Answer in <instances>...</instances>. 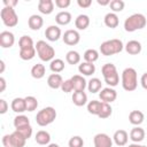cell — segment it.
Returning <instances> with one entry per match:
<instances>
[{
	"mask_svg": "<svg viewBox=\"0 0 147 147\" xmlns=\"http://www.w3.org/2000/svg\"><path fill=\"white\" fill-rule=\"evenodd\" d=\"M147 18L141 13H136L129 16L124 21V30L126 32H134L137 30H141L146 26Z\"/></svg>",
	"mask_w": 147,
	"mask_h": 147,
	"instance_id": "cell-1",
	"label": "cell"
},
{
	"mask_svg": "<svg viewBox=\"0 0 147 147\" xmlns=\"http://www.w3.org/2000/svg\"><path fill=\"white\" fill-rule=\"evenodd\" d=\"M122 87L126 92H132L138 87V75L134 68H125L122 72Z\"/></svg>",
	"mask_w": 147,
	"mask_h": 147,
	"instance_id": "cell-2",
	"label": "cell"
},
{
	"mask_svg": "<svg viewBox=\"0 0 147 147\" xmlns=\"http://www.w3.org/2000/svg\"><path fill=\"white\" fill-rule=\"evenodd\" d=\"M123 49H124L123 41L121 39H116V38L106 40L100 45V53L105 56H111V55L118 54Z\"/></svg>",
	"mask_w": 147,
	"mask_h": 147,
	"instance_id": "cell-3",
	"label": "cell"
},
{
	"mask_svg": "<svg viewBox=\"0 0 147 147\" xmlns=\"http://www.w3.org/2000/svg\"><path fill=\"white\" fill-rule=\"evenodd\" d=\"M101 72H102L105 83L109 87H115V86L118 85V83H119V75H118V71H117L115 64H113V63L103 64L102 68H101Z\"/></svg>",
	"mask_w": 147,
	"mask_h": 147,
	"instance_id": "cell-4",
	"label": "cell"
},
{
	"mask_svg": "<svg viewBox=\"0 0 147 147\" xmlns=\"http://www.w3.org/2000/svg\"><path fill=\"white\" fill-rule=\"evenodd\" d=\"M56 115V110L53 107H45L37 113L36 122L39 126H47L55 121Z\"/></svg>",
	"mask_w": 147,
	"mask_h": 147,
	"instance_id": "cell-5",
	"label": "cell"
},
{
	"mask_svg": "<svg viewBox=\"0 0 147 147\" xmlns=\"http://www.w3.org/2000/svg\"><path fill=\"white\" fill-rule=\"evenodd\" d=\"M36 51L37 54L39 56V59L44 62H51L52 60H54L55 56V49L47 44L45 40H38L36 44Z\"/></svg>",
	"mask_w": 147,
	"mask_h": 147,
	"instance_id": "cell-6",
	"label": "cell"
},
{
	"mask_svg": "<svg viewBox=\"0 0 147 147\" xmlns=\"http://www.w3.org/2000/svg\"><path fill=\"white\" fill-rule=\"evenodd\" d=\"M0 17L2 23L8 28H14L18 23V16L15 9L11 7H3L0 11Z\"/></svg>",
	"mask_w": 147,
	"mask_h": 147,
	"instance_id": "cell-7",
	"label": "cell"
},
{
	"mask_svg": "<svg viewBox=\"0 0 147 147\" xmlns=\"http://www.w3.org/2000/svg\"><path fill=\"white\" fill-rule=\"evenodd\" d=\"M62 39H63L64 44H67L69 46H75L80 41V34H79V32L77 30L69 29L63 33Z\"/></svg>",
	"mask_w": 147,
	"mask_h": 147,
	"instance_id": "cell-8",
	"label": "cell"
},
{
	"mask_svg": "<svg viewBox=\"0 0 147 147\" xmlns=\"http://www.w3.org/2000/svg\"><path fill=\"white\" fill-rule=\"evenodd\" d=\"M99 98L102 102L111 103L117 99V92L113 87H105L99 92Z\"/></svg>",
	"mask_w": 147,
	"mask_h": 147,
	"instance_id": "cell-9",
	"label": "cell"
},
{
	"mask_svg": "<svg viewBox=\"0 0 147 147\" xmlns=\"http://www.w3.org/2000/svg\"><path fill=\"white\" fill-rule=\"evenodd\" d=\"M94 147H113V139L107 133H96L93 138Z\"/></svg>",
	"mask_w": 147,
	"mask_h": 147,
	"instance_id": "cell-10",
	"label": "cell"
},
{
	"mask_svg": "<svg viewBox=\"0 0 147 147\" xmlns=\"http://www.w3.org/2000/svg\"><path fill=\"white\" fill-rule=\"evenodd\" d=\"M15 44V36L10 31H2L0 33V46L2 48H10Z\"/></svg>",
	"mask_w": 147,
	"mask_h": 147,
	"instance_id": "cell-11",
	"label": "cell"
},
{
	"mask_svg": "<svg viewBox=\"0 0 147 147\" xmlns=\"http://www.w3.org/2000/svg\"><path fill=\"white\" fill-rule=\"evenodd\" d=\"M45 36L49 41H57L62 36V31L57 25H49L45 30Z\"/></svg>",
	"mask_w": 147,
	"mask_h": 147,
	"instance_id": "cell-12",
	"label": "cell"
},
{
	"mask_svg": "<svg viewBox=\"0 0 147 147\" xmlns=\"http://www.w3.org/2000/svg\"><path fill=\"white\" fill-rule=\"evenodd\" d=\"M26 142V139L18 132L14 131L9 134V147H24Z\"/></svg>",
	"mask_w": 147,
	"mask_h": 147,
	"instance_id": "cell-13",
	"label": "cell"
},
{
	"mask_svg": "<svg viewBox=\"0 0 147 147\" xmlns=\"http://www.w3.org/2000/svg\"><path fill=\"white\" fill-rule=\"evenodd\" d=\"M113 140L119 147L125 146L127 144V140H129V133L125 130H122V129L117 130V131H115V133L113 136Z\"/></svg>",
	"mask_w": 147,
	"mask_h": 147,
	"instance_id": "cell-14",
	"label": "cell"
},
{
	"mask_svg": "<svg viewBox=\"0 0 147 147\" xmlns=\"http://www.w3.org/2000/svg\"><path fill=\"white\" fill-rule=\"evenodd\" d=\"M124 49L130 55H138L141 52L142 46H141L140 41H138V40H129L126 42V45L124 46Z\"/></svg>",
	"mask_w": 147,
	"mask_h": 147,
	"instance_id": "cell-15",
	"label": "cell"
},
{
	"mask_svg": "<svg viewBox=\"0 0 147 147\" xmlns=\"http://www.w3.org/2000/svg\"><path fill=\"white\" fill-rule=\"evenodd\" d=\"M28 25L31 30L33 31H38L42 28L44 25V18L40 16V15H37V14H33L29 17L28 20Z\"/></svg>",
	"mask_w": 147,
	"mask_h": 147,
	"instance_id": "cell-16",
	"label": "cell"
},
{
	"mask_svg": "<svg viewBox=\"0 0 147 147\" xmlns=\"http://www.w3.org/2000/svg\"><path fill=\"white\" fill-rule=\"evenodd\" d=\"M145 136H146L145 130H144L142 127H140V126H134V127L130 131V134H129L130 139H131L133 142H136V144L141 142V141L145 139Z\"/></svg>",
	"mask_w": 147,
	"mask_h": 147,
	"instance_id": "cell-17",
	"label": "cell"
},
{
	"mask_svg": "<svg viewBox=\"0 0 147 147\" xmlns=\"http://www.w3.org/2000/svg\"><path fill=\"white\" fill-rule=\"evenodd\" d=\"M11 110L17 113V114H22L24 111H26V103H25V98H15L11 103H10Z\"/></svg>",
	"mask_w": 147,
	"mask_h": 147,
	"instance_id": "cell-18",
	"label": "cell"
},
{
	"mask_svg": "<svg viewBox=\"0 0 147 147\" xmlns=\"http://www.w3.org/2000/svg\"><path fill=\"white\" fill-rule=\"evenodd\" d=\"M38 10L44 15H49L54 10V2L52 0H39Z\"/></svg>",
	"mask_w": 147,
	"mask_h": 147,
	"instance_id": "cell-19",
	"label": "cell"
},
{
	"mask_svg": "<svg viewBox=\"0 0 147 147\" xmlns=\"http://www.w3.org/2000/svg\"><path fill=\"white\" fill-rule=\"evenodd\" d=\"M72 85H74V91H84L87 87V82L85 80V78L82 75H75L71 78Z\"/></svg>",
	"mask_w": 147,
	"mask_h": 147,
	"instance_id": "cell-20",
	"label": "cell"
},
{
	"mask_svg": "<svg viewBox=\"0 0 147 147\" xmlns=\"http://www.w3.org/2000/svg\"><path fill=\"white\" fill-rule=\"evenodd\" d=\"M63 83V78L60 74H52L48 76L47 78V84L53 90H57V88H61V85Z\"/></svg>",
	"mask_w": 147,
	"mask_h": 147,
	"instance_id": "cell-21",
	"label": "cell"
},
{
	"mask_svg": "<svg viewBox=\"0 0 147 147\" xmlns=\"http://www.w3.org/2000/svg\"><path fill=\"white\" fill-rule=\"evenodd\" d=\"M144 119H145V115L140 110H132L129 114V122L134 126H139L140 124H142Z\"/></svg>",
	"mask_w": 147,
	"mask_h": 147,
	"instance_id": "cell-22",
	"label": "cell"
},
{
	"mask_svg": "<svg viewBox=\"0 0 147 147\" xmlns=\"http://www.w3.org/2000/svg\"><path fill=\"white\" fill-rule=\"evenodd\" d=\"M72 102L75 106L77 107H82V106H85L87 103V95L84 91H76L74 92L72 94Z\"/></svg>",
	"mask_w": 147,
	"mask_h": 147,
	"instance_id": "cell-23",
	"label": "cell"
},
{
	"mask_svg": "<svg viewBox=\"0 0 147 147\" xmlns=\"http://www.w3.org/2000/svg\"><path fill=\"white\" fill-rule=\"evenodd\" d=\"M103 22H105V25L108 26V28H110V29H115V28H117L118 24H119V20H118L117 14L111 13V11L105 15Z\"/></svg>",
	"mask_w": 147,
	"mask_h": 147,
	"instance_id": "cell-24",
	"label": "cell"
},
{
	"mask_svg": "<svg viewBox=\"0 0 147 147\" xmlns=\"http://www.w3.org/2000/svg\"><path fill=\"white\" fill-rule=\"evenodd\" d=\"M71 20H72V16L67 10H62L55 15V22L59 25H68L71 22Z\"/></svg>",
	"mask_w": 147,
	"mask_h": 147,
	"instance_id": "cell-25",
	"label": "cell"
},
{
	"mask_svg": "<svg viewBox=\"0 0 147 147\" xmlns=\"http://www.w3.org/2000/svg\"><path fill=\"white\" fill-rule=\"evenodd\" d=\"M90 17L86 14H80L75 20V26L77 28V30H86L90 25Z\"/></svg>",
	"mask_w": 147,
	"mask_h": 147,
	"instance_id": "cell-26",
	"label": "cell"
},
{
	"mask_svg": "<svg viewBox=\"0 0 147 147\" xmlns=\"http://www.w3.org/2000/svg\"><path fill=\"white\" fill-rule=\"evenodd\" d=\"M34 140L38 145H41V146H46V145H49V141H51V134L45 131V130H40L36 133L34 136Z\"/></svg>",
	"mask_w": 147,
	"mask_h": 147,
	"instance_id": "cell-27",
	"label": "cell"
},
{
	"mask_svg": "<svg viewBox=\"0 0 147 147\" xmlns=\"http://www.w3.org/2000/svg\"><path fill=\"white\" fill-rule=\"evenodd\" d=\"M78 71L82 74V76H92L95 72V65L94 63L90 62H82L78 65Z\"/></svg>",
	"mask_w": 147,
	"mask_h": 147,
	"instance_id": "cell-28",
	"label": "cell"
},
{
	"mask_svg": "<svg viewBox=\"0 0 147 147\" xmlns=\"http://www.w3.org/2000/svg\"><path fill=\"white\" fill-rule=\"evenodd\" d=\"M46 74V68L42 63H37L31 68V76L36 79H41Z\"/></svg>",
	"mask_w": 147,
	"mask_h": 147,
	"instance_id": "cell-29",
	"label": "cell"
},
{
	"mask_svg": "<svg viewBox=\"0 0 147 147\" xmlns=\"http://www.w3.org/2000/svg\"><path fill=\"white\" fill-rule=\"evenodd\" d=\"M87 90L88 92L91 93H98L102 90V83L99 78L94 77V78H91L87 83Z\"/></svg>",
	"mask_w": 147,
	"mask_h": 147,
	"instance_id": "cell-30",
	"label": "cell"
},
{
	"mask_svg": "<svg viewBox=\"0 0 147 147\" xmlns=\"http://www.w3.org/2000/svg\"><path fill=\"white\" fill-rule=\"evenodd\" d=\"M36 53H37V51H36V46H34V47H31V48L20 49L18 55H20V57H21L22 60H24V61H30V60H32V59L36 56Z\"/></svg>",
	"mask_w": 147,
	"mask_h": 147,
	"instance_id": "cell-31",
	"label": "cell"
},
{
	"mask_svg": "<svg viewBox=\"0 0 147 147\" xmlns=\"http://www.w3.org/2000/svg\"><path fill=\"white\" fill-rule=\"evenodd\" d=\"M64 61L61 59H54L51 61L49 63V69L54 72V74H60L64 70Z\"/></svg>",
	"mask_w": 147,
	"mask_h": 147,
	"instance_id": "cell-32",
	"label": "cell"
},
{
	"mask_svg": "<svg viewBox=\"0 0 147 147\" xmlns=\"http://www.w3.org/2000/svg\"><path fill=\"white\" fill-rule=\"evenodd\" d=\"M85 62H90V63H94L95 61H98L99 59V52L94 48H90V49H86L84 55H83Z\"/></svg>",
	"mask_w": 147,
	"mask_h": 147,
	"instance_id": "cell-33",
	"label": "cell"
},
{
	"mask_svg": "<svg viewBox=\"0 0 147 147\" xmlns=\"http://www.w3.org/2000/svg\"><path fill=\"white\" fill-rule=\"evenodd\" d=\"M102 106V101H98V100H92L87 102V111L92 115H99L100 109Z\"/></svg>",
	"mask_w": 147,
	"mask_h": 147,
	"instance_id": "cell-34",
	"label": "cell"
},
{
	"mask_svg": "<svg viewBox=\"0 0 147 147\" xmlns=\"http://www.w3.org/2000/svg\"><path fill=\"white\" fill-rule=\"evenodd\" d=\"M65 61L69 63V64H78L80 62V54L77 52V51H69L65 55Z\"/></svg>",
	"mask_w": 147,
	"mask_h": 147,
	"instance_id": "cell-35",
	"label": "cell"
},
{
	"mask_svg": "<svg viewBox=\"0 0 147 147\" xmlns=\"http://www.w3.org/2000/svg\"><path fill=\"white\" fill-rule=\"evenodd\" d=\"M26 125H30V119L21 114V115H17L15 118H14V126L15 129H20V127H23V126H26Z\"/></svg>",
	"mask_w": 147,
	"mask_h": 147,
	"instance_id": "cell-36",
	"label": "cell"
},
{
	"mask_svg": "<svg viewBox=\"0 0 147 147\" xmlns=\"http://www.w3.org/2000/svg\"><path fill=\"white\" fill-rule=\"evenodd\" d=\"M18 46H20V49H24V48L34 47L36 45L33 44V40L30 36H22L18 40Z\"/></svg>",
	"mask_w": 147,
	"mask_h": 147,
	"instance_id": "cell-37",
	"label": "cell"
},
{
	"mask_svg": "<svg viewBox=\"0 0 147 147\" xmlns=\"http://www.w3.org/2000/svg\"><path fill=\"white\" fill-rule=\"evenodd\" d=\"M111 113H113V108L109 103L107 102H102V106H101V109H100V113L98 115V117L105 119V118H108L111 116Z\"/></svg>",
	"mask_w": 147,
	"mask_h": 147,
	"instance_id": "cell-38",
	"label": "cell"
},
{
	"mask_svg": "<svg viewBox=\"0 0 147 147\" xmlns=\"http://www.w3.org/2000/svg\"><path fill=\"white\" fill-rule=\"evenodd\" d=\"M109 7L111 9V13H119L124 9L125 7V2L123 0H111L109 3Z\"/></svg>",
	"mask_w": 147,
	"mask_h": 147,
	"instance_id": "cell-39",
	"label": "cell"
},
{
	"mask_svg": "<svg viewBox=\"0 0 147 147\" xmlns=\"http://www.w3.org/2000/svg\"><path fill=\"white\" fill-rule=\"evenodd\" d=\"M25 103H26V111H33L38 107V100L33 95L25 96Z\"/></svg>",
	"mask_w": 147,
	"mask_h": 147,
	"instance_id": "cell-40",
	"label": "cell"
},
{
	"mask_svg": "<svg viewBox=\"0 0 147 147\" xmlns=\"http://www.w3.org/2000/svg\"><path fill=\"white\" fill-rule=\"evenodd\" d=\"M68 145H69V147H83L84 146V140L80 136H74L69 139Z\"/></svg>",
	"mask_w": 147,
	"mask_h": 147,
	"instance_id": "cell-41",
	"label": "cell"
},
{
	"mask_svg": "<svg viewBox=\"0 0 147 147\" xmlns=\"http://www.w3.org/2000/svg\"><path fill=\"white\" fill-rule=\"evenodd\" d=\"M16 131H18L26 140L32 136V126L31 125H26V126H23V127H20V129H15Z\"/></svg>",
	"mask_w": 147,
	"mask_h": 147,
	"instance_id": "cell-42",
	"label": "cell"
},
{
	"mask_svg": "<svg viewBox=\"0 0 147 147\" xmlns=\"http://www.w3.org/2000/svg\"><path fill=\"white\" fill-rule=\"evenodd\" d=\"M61 90H62V92H64V93H70V92H72V91H74V85H72L71 79H65V80H63V83H62V85H61Z\"/></svg>",
	"mask_w": 147,
	"mask_h": 147,
	"instance_id": "cell-43",
	"label": "cell"
},
{
	"mask_svg": "<svg viewBox=\"0 0 147 147\" xmlns=\"http://www.w3.org/2000/svg\"><path fill=\"white\" fill-rule=\"evenodd\" d=\"M54 3H55V6H56L57 8L65 9V8H68V7L70 6L71 1H70V0H55Z\"/></svg>",
	"mask_w": 147,
	"mask_h": 147,
	"instance_id": "cell-44",
	"label": "cell"
},
{
	"mask_svg": "<svg viewBox=\"0 0 147 147\" xmlns=\"http://www.w3.org/2000/svg\"><path fill=\"white\" fill-rule=\"evenodd\" d=\"M8 103L5 99H0V114H6L8 110Z\"/></svg>",
	"mask_w": 147,
	"mask_h": 147,
	"instance_id": "cell-45",
	"label": "cell"
},
{
	"mask_svg": "<svg viewBox=\"0 0 147 147\" xmlns=\"http://www.w3.org/2000/svg\"><path fill=\"white\" fill-rule=\"evenodd\" d=\"M77 5L80 8H88L92 5V0H77Z\"/></svg>",
	"mask_w": 147,
	"mask_h": 147,
	"instance_id": "cell-46",
	"label": "cell"
},
{
	"mask_svg": "<svg viewBox=\"0 0 147 147\" xmlns=\"http://www.w3.org/2000/svg\"><path fill=\"white\" fill-rule=\"evenodd\" d=\"M2 2H3V5H5V7H11V8H14V7L18 3L17 0H3Z\"/></svg>",
	"mask_w": 147,
	"mask_h": 147,
	"instance_id": "cell-47",
	"label": "cell"
},
{
	"mask_svg": "<svg viewBox=\"0 0 147 147\" xmlns=\"http://www.w3.org/2000/svg\"><path fill=\"white\" fill-rule=\"evenodd\" d=\"M140 84H141L144 90H147V72L142 74V76L140 78Z\"/></svg>",
	"mask_w": 147,
	"mask_h": 147,
	"instance_id": "cell-48",
	"label": "cell"
},
{
	"mask_svg": "<svg viewBox=\"0 0 147 147\" xmlns=\"http://www.w3.org/2000/svg\"><path fill=\"white\" fill-rule=\"evenodd\" d=\"M0 85H1L0 92H3V91L6 90V79H5L3 77H0Z\"/></svg>",
	"mask_w": 147,
	"mask_h": 147,
	"instance_id": "cell-49",
	"label": "cell"
},
{
	"mask_svg": "<svg viewBox=\"0 0 147 147\" xmlns=\"http://www.w3.org/2000/svg\"><path fill=\"white\" fill-rule=\"evenodd\" d=\"M96 2L100 5V6H109V3H110V0H96Z\"/></svg>",
	"mask_w": 147,
	"mask_h": 147,
	"instance_id": "cell-50",
	"label": "cell"
},
{
	"mask_svg": "<svg viewBox=\"0 0 147 147\" xmlns=\"http://www.w3.org/2000/svg\"><path fill=\"white\" fill-rule=\"evenodd\" d=\"M127 147H147V146H145V145H139V144H136V142H133V144L129 145Z\"/></svg>",
	"mask_w": 147,
	"mask_h": 147,
	"instance_id": "cell-51",
	"label": "cell"
},
{
	"mask_svg": "<svg viewBox=\"0 0 147 147\" xmlns=\"http://www.w3.org/2000/svg\"><path fill=\"white\" fill-rule=\"evenodd\" d=\"M0 65H1V69H0V72L2 74V72L5 71V62H3V60H1V61H0Z\"/></svg>",
	"mask_w": 147,
	"mask_h": 147,
	"instance_id": "cell-52",
	"label": "cell"
},
{
	"mask_svg": "<svg viewBox=\"0 0 147 147\" xmlns=\"http://www.w3.org/2000/svg\"><path fill=\"white\" fill-rule=\"evenodd\" d=\"M47 147H60L57 144H49V145H47Z\"/></svg>",
	"mask_w": 147,
	"mask_h": 147,
	"instance_id": "cell-53",
	"label": "cell"
}]
</instances>
